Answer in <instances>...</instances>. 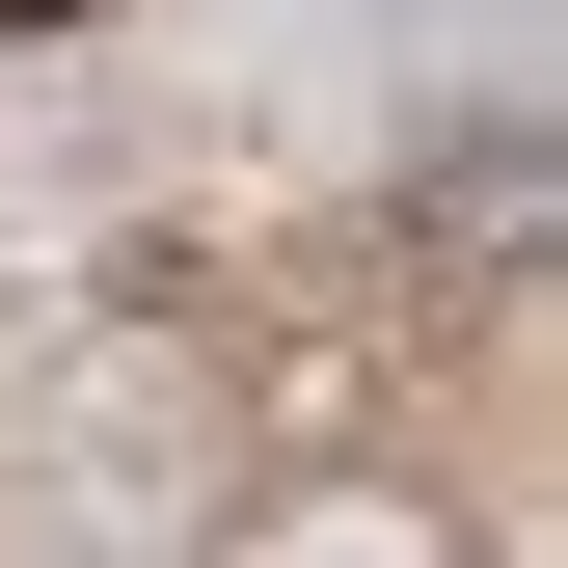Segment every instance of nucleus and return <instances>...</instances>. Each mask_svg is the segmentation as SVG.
Instances as JSON below:
<instances>
[{"label": "nucleus", "instance_id": "nucleus-1", "mask_svg": "<svg viewBox=\"0 0 568 568\" xmlns=\"http://www.w3.org/2000/svg\"><path fill=\"white\" fill-rule=\"evenodd\" d=\"M0 28H109V0H0Z\"/></svg>", "mask_w": 568, "mask_h": 568}]
</instances>
